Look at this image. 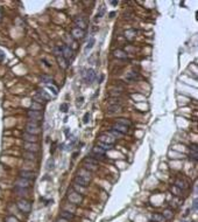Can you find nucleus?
Masks as SVG:
<instances>
[{
	"instance_id": "a18cd8bd",
	"label": "nucleus",
	"mask_w": 198,
	"mask_h": 222,
	"mask_svg": "<svg viewBox=\"0 0 198 222\" xmlns=\"http://www.w3.org/2000/svg\"><path fill=\"white\" fill-rule=\"evenodd\" d=\"M115 15V13L114 12H112V13H109V18H113V16Z\"/></svg>"
},
{
	"instance_id": "412c9836",
	"label": "nucleus",
	"mask_w": 198,
	"mask_h": 222,
	"mask_svg": "<svg viewBox=\"0 0 198 222\" xmlns=\"http://www.w3.org/2000/svg\"><path fill=\"white\" fill-rule=\"evenodd\" d=\"M56 60H57V62H58V64H60V67H61V68L65 69L67 67H68V62L65 61V58H63L62 55H61V56H56Z\"/></svg>"
},
{
	"instance_id": "dca6fc26",
	"label": "nucleus",
	"mask_w": 198,
	"mask_h": 222,
	"mask_svg": "<svg viewBox=\"0 0 198 222\" xmlns=\"http://www.w3.org/2000/svg\"><path fill=\"white\" fill-rule=\"evenodd\" d=\"M23 139L26 140V143H36L37 142V137L34 136V134H31V133H25L23 134Z\"/></svg>"
},
{
	"instance_id": "473e14b6",
	"label": "nucleus",
	"mask_w": 198,
	"mask_h": 222,
	"mask_svg": "<svg viewBox=\"0 0 198 222\" xmlns=\"http://www.w3.org/2000/svg\"><path fill=\"white\" fill-rule=\"evenodd\" d=\"M112 146H113V145H109V144H105V143H100V142H99V147L103 148L104 151L105 150H109V148H111Z\"/></svg>"
},
{
	"instance_id": "ddd939ff",
	"label": "nucleus",
	"mask_w": 198,
	"mask_h": 222,
	"mask_svg": "<svg viewBox=\"0 0 198 222\" xmlns=\"http://www.w3.org/2000/svg\"><path fill=\"white\" fill-rule=\"evenodd\" d=\"M73 184H76V185H79L82 186V187H88L89 186V181H86L85 179H83L82 177H79V175H76V178L73 179Z\"/></svg>"
},
{
	"instance_id": "6ab92c4d",
	"label": "nucleus",
	"mask_w": 198,
	"mask_h": 222,
	"mask_svg": "<svg viewBox=\"0 0 198 222\" xmlns=\"http://www.w3.org/2000/svg\"><path fill=\"white\" fill-rule=\"evenodd\" d=\"M83 163H84V165H96V166H98V160L92 158V157H86V158H84Z\"/></svg>"
},
{
	"instance_id": "e433bc0d",
	"label": "nucleus",
	"mask_w": 198,
	"mask_h": 222,
	"mask_svg": "<svg viewBox=\"0 0 198 222\" xmlns=\"http://www.w3.org/2000/svg\"><path fill=\"white\" fill-rule=\"evenodd\" d=\"M54 52H55V55H56V56H60V55H62V49H61V48H55V49H54Z\"/></svg>"
},
{
	"instance_id": "6e6552de",
	"label": "nucleus",
	"mask_w": 198,
	"mask_h": 222,
	"mask_svg": "<svg viewBox=\"0 0 198 222\" xmlns=\"http://www.w3.org/2000/svg\"><path fill=\"white\" fill-rule=\"evenodd\" d=\"M99 142H100V143L113 145V143H114V138L112 137L111 134H109V133H105V134H100V136H99Z\"/></svg>"
},
{
	"instance_id": "cd10ccee",
	"label": "nucleus",
	"mask_w": 198,
	"mask_h": 222,
	"mask_svg": "<svg viewBox=\"0 0 198 222\" xmlns=\"http://www.w3.org/2000/svg\"><path fill=\"white\" fill-rule=\"evenodd\" d=\"M163 217L166 219V220H169V219H171L172 216H174V213H172V211H170V209H167V211H163Z\"/></svg>"
},
{
	"instance_id": "ea45409f",
	"label": "nucleus",
	"mask_w": 198,
	"mask_h": 222,
	"mask_svg": "<svg viewBox=\"0 0 198 222\" xmlns=\"http://www.w3.org/2000/svg\"><path fill=\"white\" fill-rule=\"evenodd\" d=\"M190 159L197 160V159H198V153H195V152H190Z\"/></svg>"
},
{
	"instance_id": "7ed1b4c3",
	"label": "nucleus",
	"mask_w": 198,
	"mask_h": 222,
	"mask_svg": "<svg viewBox=\"0 0 198 222\" xmlns=\"http://www.w3.org/2000/svg\"><path fill=\"white\" fill-rule=\"evenodd\" d=\"M16 206H18V208H19L21 211H23V213H26V214L31 213V203L28 200H26V199H20V200L18 201Z\"/></svg>"
},
{
	"instance_id": "a19ab883",
	"label": "nucleus",
	"mask_w": 198,
	"mask_h": 222,
	"mask_svg": "<svg viewBox=\"0 0 198 222\" xmlns=\"http://www.w3.org/2000/svg\"><path fill=\"white\" fill-rule=\"evenodd\" d=\"M4 60H5V53H4V52L0 49V62H2Z\"/></svg>"
},
{
	"instance_id": "1a4fd4ad",
	"label": "nucleus",
	"mask_w": 198,
	"mask_h": 222,
	"mask_svg": "<svg viewBox=\"0 0 198 222\" xmlns=\"http://www.w3.org/2000/svg\"><path fill=\"white\" fill-rule=\"evenodd\" d=\"M15 185H16V188H25V190H28V188L31 187V180L20 178V179L15 182Z\"/></svg>"
},
{
	"instance_id": "c85d7f7f",
	"label": "nucleus",
	"mask_w": 198,
	"mask_h": 222,
	"mask_svg": "<svg viewBox=\"0 0 198 222\" xmlns=\"http://www.w3.org/2000/svg\"><path fill=\"white\" fill-rule=\"evenodd\" d=\"M73 190H76L77 193H79V194H84L85 193V187H82V186L76 185V184H73Z\"/></svg>"
},
{
	"instance_id": "5701e85b",
	"label": "nucleus",
	"mask_w": 198,
	"mask_h": 222,
	"mask_svg": "<svg viewBox=\"0 0 198 222\" xmlns=\"http://www.w3.org/2000/svg\"><path fill=\"white\" fill-rule=\"evenodd\" d=\"M105 12H106V8H105V6H100V8H99V11L97 12V14H96V20H98L100 18H103L105 14Z\"/></svg>"
},
{
	"instance_id": "2f4dec72",
	"label": "nucleus",
	"mask_w": 198,
	"mask_h": 222,
	"mask_svg": "<svg viewBox=\"0 0 198 222\" xmlns=\"http://www.w3.org/2000/svg\"><path fill=\"white\" fill-rule=\"evenodd\" d=\"M42 82H44V83H47V84H50V82H52V79L50 76H47V75H43L42 76Z\"/></svg>"
},
{
	"instance_id": "79ce46f5",
	"label": "nucleus",
	"mask_w": 198,
	"mask_h": 222,
	"mask_svg": "<svg viewBox=\"0 0 198 222\" xmlns=\"http://www.w3.org/2000/svg\"><path fill=\"white\" fill-rule=\"evenodd\" d=\"M89 117H90L89 112H86V113H85V116H84L83 122H84V123H88V122H89Z\"/></svg>"
},
{
	"instance_id": "b1692460",
	"label": "nucleus",
	"mask_w": 198,
	"mask_h": 222,
	"mask_svg": "<svg viewBox=\"0 0 198 222\" xmlns=\"http://www.w3.org/2000/svg\"><path fill=\"white\" fill-rule=\"evenodd\" d=\"M117 123H118V124H121V125H125V126L127 127L132 125V123H130L128 119H125V118H118V119H117Z\"/></svg>"
},
{
	"instance_id": "a211bd4d",
	"label": "nucleus",
	"mask_w": 198,
	"mask_h": 222,
	"mask_svg": "<svg viewBox=\"0 0 198 222\" xmlns=\"http://www.w3.org/2000/svg\"><path fill=\"white\" fill-rule=\"evenodd\" d=\"M120 110H121V105L120 104H109L107 112L109 113H114V112H118Z\"/></svg>"
},
{
	"instance_id": "2eb2a0df",
	"label": "nucleus",
	"mask_w": 198,
	"mask_h": 222,
	"mask_svg": "<svg viewBox=\"0 0 198 222\" xmlns=\"http://www.w3.org/2000/svg\"><path fill=\"white\" fill-rule=\"evenodd\" d=\"M78 175L79 177H82L83 179H85L86 181H89L90 182V180H91V172L90 171H88V169H79L78 171Z\"/></svg>"
},
{
	"instance_id": "37998d69",
	"label": "nucleus",
	"mask_w": 198,
	"mask_h": 222,
	"mask_svg": "<svg viewBox=\"0 0 198 222\" xmlns=\"http://www.w3.org/2000/svg\"><path fill=\"white\" fill-rule=\"evenodd\" d=\"M57 222H70V221H68V220H65V219H62V217H61V219H58L57 220Z\"/></svg>"
},
{
	"instance_id": "39448f33",
	"label": "nucleus",
	"mask_w": 198,
	"mask_h": 222,
	"mask_svg": "<svg viewBox=\"0 0 198 222\" xmlns=\"http://www.w3.org/2000/svg\"><path fill=\"white\" fill-rule=\"evenodd\" d=\"M73 21H75V25L77 26V28H79V29H83L84 31L88 27V19H86V16L84 15L76 16Z\"/></svg>"
},
{
	"instance_id": "aec40b11",
	"label": "nucleus",
	"mask_w": 198,
	"mask_h": 222,
	"mask_svg": "<svg viewBox=\"0 0 198 222\" xmlns=\"http://www.w3.org/2000/svg\"><path fill=\"white\" fill-rule=\"evenodd\" d=\"M138 77H139L138 73H135V71H130V73H128V74L126 75V81H128V82H134Z\"/></svg>"
},
{
	"instance_id": "7c9ffc66",
	"label": "nucleus",
	"mask_w": 198,
	"mask_h": 222,
	"mask_svg": "<svg viewBox=\"0 0 198 222\" xmlns=\"http://www.w3.org/2000/svg\"><path fill=\"white\" fill-rule=\"evenodd\" d=\"M42 109V105L40 103H37V102H34L33 104H31V110H36V111H40Z\"/></svg>"
},
{
	"instance_id": "a878e982",
	"label": "nucleus",
	"mask_w": 198,
	"mask_h": 222,
	"mask_svg": "<svg viewBox=\"0 0 198 222\" xmlns=\"http://www.w3.org/2000/svg\"><path fill=\"white\" fill-rule=\"evenodd\" d=\"M175 186L178 187L179 190H185V188L188 187V186L185 185V182H184V181H181L179 179H177L176 181H175Z\"/></svg>"
},
{
	"instance_id": "f704fd0d",
	"label": "nucleus",
	"mask_w": 198,
	"mask_h": 222,
	"mask_svg": "<svg viewBox=\"0 0 198 222\" xmlns=\"http://www.w3.org/2000/svg\"><path fill=\"white\" fill-rule=\"evenodd\" d=\"M5 221H6V222H19V221H18V219H16V217L12 216V215H10V216H7V217H6Z\"/></svg>"
},
{
	"instance_id": "9d476101",
	"label": "nucleus",
	"mask_w": 198,
	"mask_h": 222,
	"mask_svg": "<svg viewBox=\"0 0 198 222\" xmlns=\"http://www.w3.org/2000/svg\"><path fill=\"white\" fill-rule=\"evenodd\" d=\"M23 147H25L27 152H31V153H36L37 151L40 150V147H39V145L36 143H25Z\"/></svg>"
},
{
	"instance_id": "de8ad7c7",
	"label": "nucleus",
	"mask_w": 198,
	"mask_h": 222,
	"mask_svg": "<svg viewBox=\"0 0 198 222\" xmlns=\"http://www.w3.org/2000/svg\"><path fill=\"white\" fill-rule=\"evenodd\" d=\"M2 20V13H1V11H0V21Z\"/></svg>"
},
{
	"instance_id": "f257e3e1",
	"label": "nucleus",
	"mask_w": 198,
	"mask_h": 222,
	"mask_svg": "<svg viewBox=\"0 0 198 222\" xmlns=\"http://www.w3.org/2000/svg\"><path fill=\"white\" fill-rule=\"evenodd\" d=\"M26 132L31 133V134H34V136L39 134V133L41 132V125H40V123L33 122V121L28 122L26 125Z\"/></svg>"
},
{
	"instance_id": "f03ea898",
	"label": "nucleus",
	"mask_w": 198,
	"mask_h": 222,
	"mask_svg": "<svg viewBox=\"0 0 198 222\" xmlns=\"http://www.w3.org/2000/svg\"><path fill=\"white\" fill-rule=\"evenodd\" d=\"M82 77H83L84 82L88 83V84H91L96 79V71L93 69H85L82 73Z\"/></svg>"
},
{
	"instance_id": "423d86ee",
	"label": "nucleus",
	"mask_w": 198,
	"mask_h": 222,
	"mask_svg": "<svg viewBox=\"0 0 198 222\" xmlns=\"http://www.w3.org/2000/svg\"><path fill=\"white\" fill-rule=\"evenodd\" d=\"M68 199L73 205H78V203H80L83 201V196L80 195L79 193H77V192H70L68 195Z\"/></svg>"
},
{
	"instance_id": "20e7f679",
	"label": "nucleus",
	"mask_w": 198,
	"mask_h": 222,
	"mask_svg": "<svg viewBox=\"0 0 198 222\" xmlns=\"http://www.w3.org/2000/svg\"><path fill=\"white\" fill-rule=\"evenodd\" d=\"M27 116L28 118L33 121V122H41L42 118H43V112L36 110H28L27 112Z\"/></svg>"
},
{
	"instance_id": "f8f14e48",
	"label": "nucleus",
	"mask_w": 198,
	"mask_h": 222,
	"mask_svg": "<svg viewBox=\"0 0 198 222\" xmlns=\"http://www.w3.org/2000/svg\"><path fill=\"white\" fill-rule=\"evenodd\" d=\"M112 130H114V131H117V132L121 133V134H125V133L128 132V127L125 126V125H121V124H118V123L113 125Z\"/></svg>"
},
{
	"instance_id": "f3484780",
	"label": "nucleus",
	"mask_w": 198,
	"mask_h": 222,
	"mask_svg": "<svg viewBox=\"0 0 198 222\" xmlns=\"http://www.w3.org/2000/svg\"><path fill=\"white\" fill-rule=\"evenodd\" d=\"M61 217L62 219H65V220H68V221H71L75 219V215H73L71 211H63L61 213Z\"/></svg>"
},
{
	"instance_id": "0eeeda50",
	"label": "nucleus",
	"mask_w": 198,
	"mask_h": 222,
	"mask_svg": "<svg viewBox=\"0 0 198 222\" xmlns=\"http://www.w3.org/2000/svg\"><path fill=\"white\" fill-rule=\"evenodd\" d=\"M61 49H62V56H63L64 58H65V61L68 62L69 60L72 58L73 50H72V49H71L70 47H69V46H67V45H65V46H63V47L61 48Z\"/></svg>"
},
{
	"instance_id": "c756f323",
	"label": "nucleus",
	"mask_w": 198,
	"mask_h": 222,
	"mask_svg": "<svg viewBox=\"0 0 198 222\" xmlns=\"http://www.w3.org/2000/svg\"><path fill=\"white\" fill-rule=\"evenodd\" d=\"M114 55L117 56V58H127V55L125 54V52H122V50H120V49L115 50Z\"/></svg>"
},
{
	"instance_id": "4468645a",
	"label": "nucleus",
	"mask_w": 198,
	"mask_h": 222,
	"mask_svg": "<svg viewBox=\"0 0 198 222\" xmlns=\"http://www.w3.org/2000/svg\"><path fill=\"white\" fill-rule=\"evenodd\" d=\"M71 34H72V36L76 39V40H80V39H83L84 37V31L83 29H79V28H73L72 29V32H71Z\"/></svg>"
},
{
	"instance_id": "bb28decb",
	"label": "nucleus",
	"mask_w": 198,
	"mask_h": 222,
	"mask_svg": "<svg viewBox=\"0 0 198 222\" xmlns=\"http://www.w3.org/2000/svg\"><path fill=\"white\" fill-rule=\"evenodd\" d=\"M23 158L25 159H28V160H35L36 159V156H35V153H31V152H25L23 153Z\"/></svg>"
},
{
	"instance_id": "49530a36",
	"label": "nucleus",
	"mask_w": 198,
	"mask_h": 222,
	"mask_svg": "<svg viewBox=\"0 0 198 222\" xmlns=\"http://www.w3.org/2000/svg\"><path fill=\"white\" fill-rule=\"evenodd\" d=\"M111 4H112V5H113V6H115V5H118V1H112Z\"/></svg>"
},
{
	"instance_id": "393cba45",
	"label": "nucleus",
	"mask_w": 198,
	"mask_h": 222,
	"mask_svg": "<svg viewBox=\"0 0 198 222\" xmlns=\"http://www.w3.org/2000/svg\"><path fill=\"white\" fill-rule=\"evenodd\" d=\"M94 42H96V40H94V37H91L89 40V42H88V45L85 46V53H88L90 49H92V47H93Z\"/></svg>"
},
{
	"instance_id": "9b49d317",
	"label": "nucleus",
	"mask_w": 198,
	"mask_h": 222,
	"mask_svg": "<svg viewBox=\"0 0 198 222\" xmlns=\"http://www.w3.org/2000/svg\"><path fill=\"white\" fill-rule=\"evenodd\" d=\"M19 175H20V178H22V179L34 180L36 174H35L34 172H31V171H21L20 173H19Z\"/></svg>"
},
{
	"instance_id": "4c0bfd02",
	"label": "nucleus",
	"mask_w": 198,
	"mask_h": 222,
	"mask_svg": "<svg viewBox=\"0 0 198 222\" xmlns=\"http://www.w3.org/2000/svg\"><path fill=\"white\" fill-rule=\"evenodd\" d=\"M60 109H61V111H62V112H67V111H68V104H65V103H64V104H62V105H61V108H60Z\"/></svg>"
},
{
	"instance_id": "58836bf2",
	"label": "nucleus",
	"mask_w": 198,
	"mask_h": 222,
	"mask_svg": "<svg viewBox=\"0 0 198 222\" xmlns=\"http://www.w3.org/2000/svg\"><path fill=\"white\" fill-rule=\"evenodd\" d=\"M48 169H52V167H54V160H52V159H49V160H48Z\"/></svg>"
},
{
	"instance_id": "c9c22d12",
	"label": "nucleus",
	"mask_w": 198,
	"mask_h": 222,
	"mask_svg": "<svg viewBox=\"0 0 198 222\" xmlns=\"http://www.w3.org/2000/svg\"><path fill=\"white\" fill-rule=\"evenodd\" d=\"M190 152H195V153H198V148L196 144H192L190 145Z\"/></svg>"
},
{
	"instance_id": "c03bdc74",
	"label": "nucleus",
	"mask_w": 198,
	"mask_h": 222,
	"mask_svg": "<svg viewBox=\"0 0 198 222\" xmlns=\"http://www.w3.org/2000/svg\"><path fill=\"white\" fill-rule=\"evenodd\" d=\"M193 208H195V209L197 208V199H195V200H193Z\"/></svg>"
},
{
	"instance_id": "72a5a7b5",
	"label": "nucleus",
	"mask_w": 198,
	"mask_h": 222,
	"mask_svg": "<svg viewBox=\"0 0 198 222\" xmlns=\"http://www.w3.org/2000/svg\"><path fill=\"white\" fill-rule=\"evenodd\" d=\"M48 88H49V90H52V92L54 94V95H57L58 94V89L55 87V85L52 84H48Z\"/></svg>"
},
{
	"instance_id": "4be33fe9",
	"label": "nucleus",
	"mask_w": 198,
	"mask_h": 222,
	"mask_svg": "<svg viewBox=\"0 0 198 222\" xmlns=\"http://www.w3.org/2000/svg\"><path fill=\"white\" fill-rule=\"evenodd\" d=\"M151 220L154 222H164L166 221V219L163 217V215L161 214H153L151 215Z\"/></svg>"
}]
</instances>
